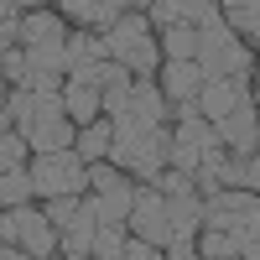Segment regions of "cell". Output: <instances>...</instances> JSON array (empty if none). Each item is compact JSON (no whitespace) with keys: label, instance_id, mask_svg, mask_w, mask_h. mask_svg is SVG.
<instances>
[{"label":"cell","instance_id":"5bb4252c","mask_svg":"<svg viewBox=\"0 0 260 260\" xmlns=\"http://www.w3.org/2000/svg\"><path fill=\"white\" fill-rule=\"evenodd\" d=\"M224 21L245 42H260V0H234V6H224Z\"/></svg>","mask_w":260,"mask_h":260},{"label":"cell","instance_id":"d6986e66","mask_svg":"<svg viewBox=\"0 0 260 260\" xmlns=\"http://www.w3.org/2000/svg\"><path fill=\"white\" fill-rule=\"evenodd\" d=\"M224 6H234V0H219V11H224Z\"/></svg>","mask_w":260,"mask_h":260},{"label":"cell","instance_id":"7c38bea8","mask_svg":"<svg viewBox=\"0 0 260 260\" xmlns=\"http://www.w3.org/2000/svg\"><path fill=\"white\" fill-rule=\"evenodd\" d=\"M156 37H161V52H167V57H177V62H192V57H198V47H203V31L192 26V21L161 26Z\"/></svg>","mask_w":260,"mask_h":260},{"label":"cell","instance_id":"9c48e42d","mask_svg":"<svg viewBox=\"0 0 260 260\" xmlns=\"http://www.w3.org/2000/svg\"><path fill=\"white\" fill-rule=\"evenodd\" d=\"M203 68L198 62H177V57H167L161 62V94L172 99V104H187V99H198V89H203Z\"/></svg>","mask_w":260,"mask_h":260},{"label":"cell","instance_id":"ffe728a7","mask_svg":"<svg viewBox=\"0 0 260 260\" xmlns=\"http://www.w3.org/2000/svg\"><path fill=\"white\" fill-rule=\"evenodd\" d=\"M255 151H260V130H255Z\"/></svg>","mask_w":260,"mask_h":260},{"label":"cell","instance_id":"52a82bcc","mask_svg":"<svg viewBox=\"0 0 260 260\" xmlns=\"http://www.w3.org/2000/svg\"><path fill=\"white\" fill-rule=\"evenodd\" d=\"M57 6L68 11V21H78V26H89V31H110L125 11H136V0H57Z\"/></svg>","mask_w":260,"mask_h":260},{"label":"cell","instance_id":"6da1fadb","mask_svg":"<svg viewBox=\"0 0 260 260\" xmlns=\"http://www.w3.org/2000/svg\"><path fill=\"white\" fill-rule=\"evenodd\" d=\"M6 125H16L37 151H62V146L78 141V120L68 115L62 89L57 94H42V89L16 83V89L6 94Z\"/></svg>","mask_w":260,"mask_h":260},{"label":"cell","instance_id":"4fadbf2b","mask_svg":"<svg viewBox=\"0 0 260 260\" xmlns=\"http://www.w3.org/2000/svg\"><path fill=\"white\" fill-rule=\"evenodd\" d=\"M0 198L11 203H31L37 198V177H31V167H6V177H0Z\"/></svg>","mask_w":260,"mask_h":260},{"label":"cell","instance_id":"5b68a950","mask_svg":"<svg viewBox=\"0 0 260 260\" xmlns=\"http://www.w3.org/2000/svg\"><path fill=\"white\" fill-rule=\"evenodd\" d=\"M31 177H37V198H62V192H83V187H94L89 161L78 156V146L37 151V156H31Z\"/></svg>","mask_w":260,"mask_h":260},{"label":"cell","instance_id":"277c9868","mask_svg":"<svg viewBox=\"0 0 260 260\" xmlns=\"http://www.w3.org/2000/svg\"><path fill=\"white\" fill-rule=\"evenodd\" d=\"M104 42H110V57L115 62H125L136 78H156L161 73V37H156V26H151V16L146 11H125L110 31H104Z\"/></svg>","mask_w":260,"mask_h":260},{"label":"cell","instance_id":"3957f363","mask_svg":"<svg viewBox=\"0 0 260 260\" xmlns=\"http://www.w3.org/2000/svg\"><path fill=\"white\" fill-rule=\"evenodd\" d=\"M0 240H6V260H52L62 255V229L47 219V208H26V203H11L6 219H0Z\"/></svg>","mask_w":260,"mask_h":260},{"label":"cell","instance_id":"2e32d148","mask_svg":"<svg viewBox=\"0 0 260 260\" xmlns=\"http://www.w3.org/2000/svg\"><path fill=\"white\" fill-rule=\"evenodd\" d=\"M0 68H6V83H26V68H31V62H26V47H21V42H16V47H6Z\"/></svg>","mask_w":260,"mask_h":260},{"label":"cell","instance_id":"e0dca14e","mask_svg":"<svg viewBox=\"0 0 260 260\" xmlns=\"http://www.w3.org/2000/svg\"><path fill=\"white\" fill-rule=\"evenodd\" d=\"M16 6H21V11H42V6H47V0H16Z\"/></svg>","mask_w":260,"mask_h":260},{"label":"cell","instance_id":"8992f818","mask_svg":"<svg viewBox=\"0 0 260 260\" xmlns=\"http://www.w3.org/2000/svg\"><path fill=\"white\" fill-rule=\"evenodd\" d=\"M62 99H68V115H73L78 125H89V120L104 115V78H94V73H68V78H62Z\"/></svg>","mask_w":260,"mask_h":260},{"label":"cell","instance_id":"ac0fdd59","mask_svg":"<svg viewBox=\"0 0 260 260\" xmlns=\"http://www.w3.org/2000/svg\"><path fill=\"white\" fill-rule=\"evenodd\" d=\"M255 110H260V57H255Z\"/></svg>","mask_w":260,"mask_h":260},{"label":"cell","instance_id":"8fae6325","mask_svg":"<svg viewBox=\"0 0 260 260\" xmlns=\"http://www.w3.org/2000/svg\"><path fill=\"white\" fill-rule=\"evenodd\" d=\"M110 141H115V120L110 115H99V120H89V125H78V156L83 161H104L110 156Z\"/></svg>","mask_w":260,"mask_h":260},{"label":"cell","instance_id":"ba28073f","mask_svg":"<svg viewBox=\"0 0 260 260\" xmlns=\"http://www.w3.org/2000/svg\"><path fill=\"white\" fill-rule=\"evenodd\" d=\"M94 234H99V213H94V203H89V198H83V203H78V213L62 224V255H68V260L94 255Z\"/></svg>","mask_w":260,"mask_h":260},{"label":"cell","instance_id":"7a4b0ae2","mask_svg":"<svg viewBox=\"0 0 260 260\" xmlns=\"http://www.w3.org/2000/svg\"><path fill=\"white\" fill-rule=\"evenodd\" d=\"M203 224L224 229L234 240V255L260 260V192H250V187H213V192H203Z\"/></svg>","mask_w":260,"mask_h":260},{"label":"cell","instance_id":"9a60e30c","mask_svg":"<svg viewBox=\"0 0 260 260\" xmlns=\"http://www.w3.org/2000/svg\"><path fill=\"white\" fill-rule=\"evenodd\" d=\"M31 156H37V146L21 130L6 125V136H0V167H31Z\"/></svg>","mask_w":260,"mask_h":260},{"label":"cell","instance_id":"30bf717a","mask_svg":"<svg viewBox=\"0 0 260 260\" xmlns=\"http://www.w3.org/2000/svg\"><path fill=\"white\" fill-rule=\"evenodd\" d=\"M151 16V26H177V21H192V26H198V21H208V16H219V0H156V6L146 11Z\"/></svg>","mask_w":260,"mask_h":260}]
</instances>
